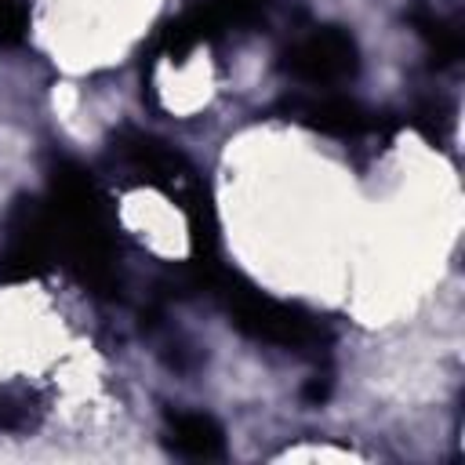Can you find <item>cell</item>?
Listing matches in <instances>:
<instances>
[{
    "mask_svg": "<svg viewBox=\"0 0 465 465\" xmlns=\"http://www.w3.org/2000/svg\"><path fill=\"white\" fill-rule=\"evenodd\" d=\"M47 207L54 218L58 258L76 272L84 287L94 294L116 291V229L105 207V196L91 182V174L73 163L58 160L51 171Z\"/></svg>",
    "mask_w": 465,
    "mask_h": 465,
    "instance_id": "cell-1",
    "label": "cell"
},
{
    "mask_svg": "<svg viewBox=\"0 0 465 465\" xmlns=\"http://www.w3.org/2000/svg\"><path fill=\"white\" fill-rule=\"evenodd\" d=\"M232 316V323L265 345H280V349H294V352H312L323 349L331 341V331L320 316H312L302 305L280 302L272 294H265L262 287H254L251 280L222 269L218 262L203 269V283Z\"/></svg>",
    "mask_w": 465,
    "mask_h": 465,
    "instance_id": "cell-2",
    "label": "cell"
},
{
    "mask_svg": "<svg viewBox=\"0 0 465 465\" xmlns=\"http://www.w3.org/2000/svg\"><path fill=\"white\" fill-rule=\"evenodd\" d=\"M58 262L54 218L47 200L18 196L0 229V283H25L44 276Z\"/></svg>",
    "mask_w": 465,
    "mask_h": 465,
    "instance_id": "cell-3",
    "label": "cell"
},
{
    "mask_svg": "<svg viewBox=\"0 0 465 465\" xmlns=\"http://www.w3.org/2000/svg\"><path fill=\"white\" fill-rule=\"evenodd\" d=\"M360 69V47L341 25H312L283 51V73L298 84L323 91L352 80Z\"/></svg>",
    "mask_w": 465,
    "mask_h": 465,
    "instance_id": "cell-4",
    "label": "cell"
},
{
    "mask_svg": "<svg viewBox=\"0 0 465 465\" xmlns=\"http://www.w3.org/2000/svg\"><path fill=\"white\" fill-rule=\"evenodd\" d=\"M113 160L134 174V182L142 185H153L160 189L163 196H171L178 207L203 185L196 178V171L185 163L182 153H174L167 142L145 134V131H134V127H124L116 138H113Z\"/></svg>",
    "mask_w": 465,
    "mask_h": 465,
    "instance_id": "cell-5",
    "label": "cell"
},
{
    "mask_svg": "<svg viewBox=\"0 0 465 465\" xmlns=\"http://www.w3.org/2000/svg\"><path fill=\"white\" fill-rule=\"evenodd\" d=\"M283 113L294 124H302L316 134H327V138H341V142L371 138V134L381 131L378 113H371L363 102H356L349 94H338L331 87L312 91V94H291L283 102Z\"/></svg>",
    "mask_w": 465,
    "mask_h": 465,
    "instance_id": "cell-6",
    "label": "cell"
},
{
    "mask_svg": "<svg viewBox=\"0 0 465 465\" xmlns=\"http://www.w3.org/2000/svg\"><path fill=\"white\" fill-rule=\"evenodd\" d=\"M407 22L411 29L421 36L429 62L436 69L458 65L461 51H465V29H461V7L447 4V0H414L407 7Z\"/></svg>",
    "mask_w": 465,
    "mask_h": 465,
    "instance_id": "cell-7",
    "label": "cell"
},
{
    "mask_svg": "<svg viewBox=\"0 0 465 465\" xmlns=\"http://www.w3.org/2000/svg\"><path fill=\"white\" fill-rule=\"evenodd\" d=\"M167 447L178 450L182 458L214 461L225 458V432L203 411H174L167 418Z\"/></svg>",
    "mask_w": 465,
    "mask_h": 465,
    "instance_id": "cell-8",
    "label": "cell"
},
{
    "mask_svg": "<svg viewBox=\"0 0 465 465\" xmlns=\"http://www.w3.org/2000/svg\"><path fill=\"white\" fill-rule=\"evenodd\" d=\"M40 421V400L25 385L0 389V429L4 432H29Z\"/></svg>",
    "mask_w": 465,
    "mask_h": 465,
    "instance_id": "cell-9",
    "label": "cell"
},
{
    "mask_svg": "<svg viewBox=\"0 0 465 465\" xmlns=\"http://www.w3.org/2000/svg\"><path fill=\"white\" fill-rule=\"evenodd\" d=\"M414 124L421 127V134H425V138H432V142H443V138L450 134V124H454V109H450L447 102H440L436 94H432V98H421V102L414 105Z\"/></svg>",
    "mask_w": 465,
    "mask_h": 465,
    "instance_id": "cell-10",
    "label": "cell"
},
{
    "mask_svg": "<svg viewBox=\"0 0 465 465\" xmlns=\"http://www.w3.org/2000/svg\"><path fill=\"white\" fill-rule=\"evenodd\" d=\"M29 33V4L0 0V47H18Z\"/></svg>",
    "mask_w": 465,
    "mask_h": 465,
    "instance_id": "cell-11",
    "label": "cell"
},
{
    "mask_svg": "<svg viewBox=\"0 0 465 465\" xmlns=\"http://www.w3.org/2000/svg\"><path fill=\"white\" fill-rule=\"evenodd\" d=\"M269 4H272V0H222V7H225V15H229L232 29H251V25H258V22L265 18Z\"/></svg>",
    "mask_w": 465,
    "mask_h": 465,
    "instance_id": "cell-12",
    "label": "cell"
},
{
    "mask_svg": "<svg viewBox=\"0 0 465 465\" xmlns=\"http://www.w3.org/2000/svg\"><path fill=\"white\" fill-rule=\"evenodd\" d=\"M327 392H331V378H327V374H316V378L305 385V392H302V396H305V403H323V400H327Z\"/></svg>",
    "mask_w": 465,
    "mask_h": 465,
    "instance_id": "cell-13",
    "label": "cell"
}]
</instances>
